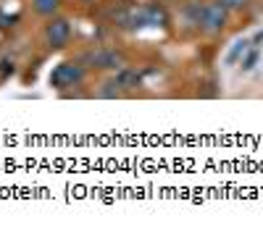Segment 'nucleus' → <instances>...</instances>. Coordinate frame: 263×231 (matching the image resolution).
I'll list each match as a JSON object with an SVG mask.
<instances>
[{
    "mask_svg": "<svg viewBox=\"0 0 263 231\" xmlns=\"http://www.w3.org/2000/svg\"><path fill=\"white\" fill-rule=\"evenodd\" d=\"M248 50H250V42H248V39H239V42H234V48H232V50H229V55H227V63L232 66V63L242 60V58L248 55Z\"/></svg>",
    "mask_w": 263,
    "mask_h": 231,
    "instance_id": "0eeeda50",
    "label": "nucleus"
},
{
    "mask_svg": "<svg viewBox=\"0 0 263 231\" xmlns=\"http://www.w3.org/2000/svg\"><path fill=\"white\" fill-rule=\"evenodd\" d=\"M218 3H221L227 11H239V8H245L250 0H218Z\"/></svg>",
    "mask_w": 263,
    "mask_h": 231,
    "instance_id": "9b49d317",
    "label": "nucleus"
},
{
    "mask_svg": "<svg viewBox=\"0 0 263 231\" xmlns=\"http://www.w3.org/2000/svg\"><path fill=\"white\" fill-rule=\"evenodd\" d=\"M58 3L61 0H34V11L42 13V16H48V13H53L58 8Z\"/></svg>",
    "mask_w": 263,
    "mask_h": 231,
    "instance_id": "6e6552de",
    "label": "nucleus"
},
{
    "mask_svg": "<svg viewBox=\"0 0 263 231\" xmlns=\"http://www.w3.org/2000/svg\"><path fill=\"white\" fill-rule=\"evenodd\" d=\"M84 60L92 63L95 69H121L124 66V55L116 50H98V53L84 55Z\"/></svg>",
    "mask_w": 263,
    "mask_h": 231,
    "instance_id": "7ed1b4c3",
    "label": "nucleus"
},
{
    "mask_svg": "<svg viewBox=\"0 0 263 231\" xmlns=\"http://www.w3.org/2000/svg\"><path fill=\"white\" fill-rule=\"evenodd\" d=\"M166 11L161 6H142V27H163Z\"/></svg>",
    "mask_w": 263,
    "mask_h": 231,
    "instance_id": "39448f33",
    "label": "nucleus"
},
{
    "mask_svg": "<svg viewBox=\"0 0 263 231\" xmlns=\"http://www.w3.org/2000/svg\"><path fill=\"white\" fill-rule=\"evenodd\" d=\"M84 76V71L79 66H74V63H61V66L50 74V84L58 90H66V87H74V84H79Z\"/></svg>",
    "mask_w": 263,
    "mask_h": 231,
    "instance_id": "f03ea898",
    "label": "nucleus"
},
{
    "mask_svg": "<svg viewBox=\"0 0 263 231\" xmlns=\"http://www.w3.org/2000/svg\"><path fill=\"white\" fill-rule=\"evenodd\" d=\"M87 3H95V0H87Z\"/></svg>",
    "mask_w": 263,
    "mask_h": 231,
    "instance_id": "f8f14e48",
    "label": "nucleus"
},
{
    "mask_svg": "<svg viewBox=\"0 0 263 231\" xmlns=\"http://www.w3.org/2000/svg\"><path fill=\"white\" fill-rule=\"evenodd\" d=\"M129 84H137V74L135 71H121L116 79V87H129Z\"/></svg>",
    "mask_w": 263,
    "mask_h": 231,
    "instance_id": "1a4fd4ad",
    "label": "nucleus"
},
{
    "mask_svg": "<svg viewBox=\"0 0 263 231\" xmlns=\"http://www.w3.org/2000/svg\"><path fill=\"white\" fill-rule=\"evenodd\" d=\"M227 24V8L221 3H208L203 8V21H200V29L205 34H218Z\"/></svg>",
    "mask_w": 263,
    "mask_h": 231,
    "instance_id": "f257e3e1",
    "label": "nucleus"
},
{
    "mask_svg": "<svg viewBox=\"0 0 263 231\" xmlns=\"http://www.w3.org/2000/svg\"><path fill=\"white\" fill-rule=\"evenodd\" d=\"M45 37H48V42H50V48H63L66 42H69V37H71L69 21H66V18H55V21H50L48 29H45Z\"/></svg>",
    "mask_w": 263,
    "mask_h": 231,
    "instance_id": "20e7f679",
    "label": "nucleus"
},
{
    "mask_svg": "<svg viewBox=\"0 0 263 231\" xmlns=\"http://www.w3.org/2000/svg\"><path fill=\"white\" fill-rule=\"evenodd\" d=\"M203 8H205V6H200V3H187L184 18H187L190 27H200V21H203Z\"/></svg>",
    "mask_w": 263,
    "mask_h": 231,
    "instance_id": "423d86ee",
    "label": "nucleus"
},
{
    "mask_svg": "<svg viewBox=\"0 0 263 231\" xmlns=\"http://www.w3.org/2000/svg\"><path fill=\"white\" fill-rule=\"evenodd\" d=\"M258 58H260V53H258V48L255 50H248V58H242V69L245 71H250L255 63H258Z\"/></svg>",
    "mask_w": 263,
    "mask_h": 231,
    "instance_id": "9d476101",
    "label": "nucleus"
}]
</instances>
